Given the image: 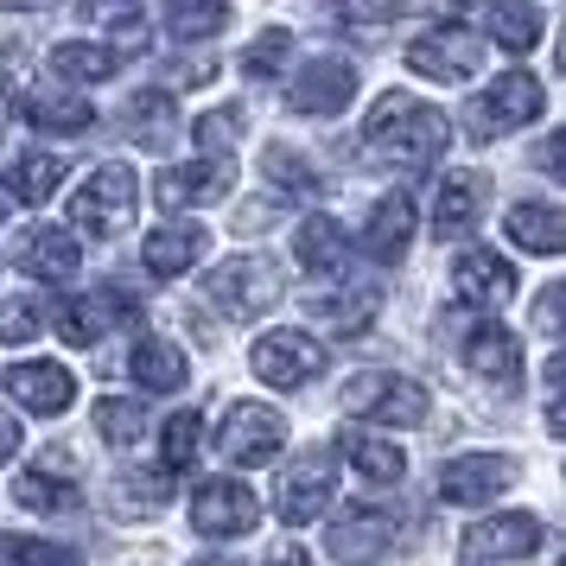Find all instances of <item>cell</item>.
<instances>
[{"instance_id":"7","label":"cell","mask_w":566,"mask_h":566,"mask_svg":"<svg viewBox=\"0 0 566 566\" xmlns=\"http://www.w3.org/2000/svg\"><path fill=\"white\" fill-rule=\"evenodd\" d=\"M541 103H547V96H541V83L528 77V71H510V77H496L484 96L471 103V115H464V122H471V134H478V140H496V134H515L522 122H535Z\"/></svg>"},{"instance_id":"24","label":"cell","mask_w":566,"mask_h":566,"mask_svg":"<svg viewBox=\"0 0 566 566\" xmlns=\"http://www.w3.org/2000/svg\"><path fill=\"white\" fill-rule=\"evenodd\" d=\"M510 242H522L528 255H566V210L560 205H515L503 217Z\"/></svg>"},{"instance_id":"48","label":"cell","mask_w":566,"mask_h":566,"mask_svg":"<svg viewBox=\"0 0 566 566\" xmlns=\"http://www.w3.org/2000/svg\"><path fill=\"white\" fill-rule=\"evenodd\" d=\"M13 452H20V420H13V413L0 408V464L13 459Z\"/></svg>"},{"instance_id":"30","label":"cell","mask_w":566,"mask_h":566,"mask_svg":"<svg viewBox=\"0 0 566 566\" xmlns=\"http://www.w3.org/2000/svg\"><path fill=\"white\" fill-rule=\"evenodd\" d=\"M115 312H122L115 306V286H108V293H77V300L57 306V332H64V344H96Z\"/></svg>"},{"instance_id":"22","label":"cell","mask_w":566,"mask_h":566,"mask_svg":"<svg viewBox=\"0 0 566 566\" xmlns=\"http://www.w3.org/2000/svg\"><path fill=\"white\" fill-rule=\"evenodd\" d=\"M413 242V198L408 191H388L382 205L369 210V223H363V249L376 261H401Z\"/></svg>"},{"instance_id":"11","label":"cell","mask_w":566,"mask_h":566,"mask_svg":"<svg viewBox=\"0 0 566 566\" xmlns=\"http://www.w3.org/2000/svg\"><path fill=\"white\" fill-rule=\"evenodd\" d=\"M191 522H198V535H249L261 522V496L249 484H235V478H210V484H198V496H191Z\"/></svg>"},{"instance_id":"53","label":"cell","mask_w":566,"mask_h":566,"mask_svg":"<svg viewBox=\"0 0 566 566\" xmlns=\"http://www.w3.org/2000/svg\"><path fill=\"white\" fill-rule=\"evenodd\" d=\"M7 122H13V96L0 90V140H7Z\"/></svg>"},{"instance_id":"33","label":"cell","mask_w":566,"mask_h":566,"mask_svg":"<svg viewBox=\"0 0 566 566\" xmlns=\"http://www.w3.org/2000/svg\"><path fill=\"white\" fill-rule=\"evenodd\" d=\"M52 71L64 83H108L115 77V52L108 45H90V39H64L52 52Z\"/></svg>"},{"instance_id":"31","label":"cell","mask_w":566,"mask_h":566,"mask_svg":"<svg viewBox=\"0 0 566 566\" xmlns=\"http://www.w3.org/2000/svg\"><path fill=\"white\" fill-rule=\"evenodd\" d=\"M490 39L503 45V52H535L541 45V13L528 0H490Z\"/></svg>"},{"instance_id":"49","label":"cell","mask_w":566,"mask_h":566,"mask_svg":"<svg viewBox=\"0 0 566 566\" xmlns=\"http://www.w3.org/2000/svg\"><path fill=\"white\" fill-rule=\"evenodd\" d=\"M547 433H554V439H566V395L554 401V408H547Z\"/></svg>"},{"instance_id":"12","label":"cell","mask_w":566,"mask_h":566,"mask_svg":"<svg viewBox=\"0 0 566 566\" xmlns=\"http://www.w3.org/2000/svg\"><path fill=\"white\" fill-rule=\"evenodd\" d=\"M408 64L420 71V77H433V83H471L478 64H484V45H478L464 27H433V32H420V39L408 45Z\"/></svg>"},{"instance_id":"2","label":"cell","mask_w":566,"mask_h":566,"mask_svg":"<svg viewBox=\"0 0 566 566\" xmlns=\"http://www.w3.org/2000/svg\"><path fill=\"white\" fill-rule=\"evenodd\" d=\"M281 300V268L268 255H230L205 281V306H217L223 318H261Z\"/></svg>"},{"instance_id":"36","label":"cell","mask_w":566,"mask_h":566,"mask_svg":"<svg viewBox=\"0 0 566 566\" xmlns=\"http://www.w3.org/2000/svg\"><path fill=\"white\" fill-rule=\"evenodd\" d=\"M57 185H64V159L57 154H27L13 166V198H20V205H45Z\"/></svg>"},{"instance_id":"35","label":"cell","mask_w":566,"mask_h":566,"mask_svg":"<svg viewBox=\"0 0 566 566\" xmlns=\"http://www.w3.org/2000/svg\"><path fill=\"white\" fill-rule=\"evenodd\" d=\"M198 439H205V413L179 408L166 420V433H159V471H185V464L198 459Z\"/></svg>"},{"instance_id":"9","label":"cell","mask_w":566,"mask_h":566,"mask_svg":"<svg viewBox=\"0 0 566 566\" xmlns=\"http://www.w3.org/2000/svg\"><path fill=\"white\" fill-rule=\"evenodd\" d=\"M541 547V522L522 510H503V515H484V522H471L459 541L464 566H503V560H528Z\"/></svg>"},{"instance_id":"21","label":"cell","mask_w":566,"mask_h":566,"mask_svg":"<svg viewBox=\"0 0 566 566\" xmlns=\"http://www.w3.org/2000/svg\"><path fill=\"white\" fill-rule=\"evenodd\" d=\"M484 191H490V179L484 172H452V179L439 185V198H433V235H464L478 217H484Z\"/></svg>"},{"instance_id":"52","label":"cell","mask_w":566,"mask_h":566,"mask_svg":"<svg viewBox=\"0 0 566 566\" xmlns=\"http://www.w3.org/2000/svg\"><path fill=\"white\" fill-rule=\"evenodd\" d=\"M7 13H39V7H52V0H0Z\"/></svg>"},{"instance_id":"47","label":"cell","mask_w":566,"mask_h":566,"mask_svg":"<svg viewBox=\"0 0 566 566\" xmlns=\"http://www.w3.org/2000/svg\"><path fill=\"white\" fill-rule=\"evenodd\" d=\"M535 166L547 172V179L566 185V134H547V140H541V147H535Z\"/></svg>"},{"instance_id":"14","label":"cell","mask_w":566,"mask_h":566,"mask_svg":"<svg viewBox=\"0 0 566 566\" xmlns=\"http://www.w3.org/2000/svg\"><path fill=\"white\" fill-rule=\"evenodd\" d=\"M350 96H357V71L344 57H312L306 71L293 77V90H286L293 115H344Z\"/></svg>"},{"instance_id":"45","label":"cell","mask_w":566,"mask_h":566,"mask_svg":"<svg viewBox=\"0 0 566 566\" xmlns=\"http://www.w3.org/2000/svg\"><path fill=\"white\" fill-rule=\"evenodd\" d=\"M535 325H541L547 337H566V281H554V286L535 300Z\"/></svg>"},{"instance_id":"18","label":"cell","mask_w":566,"mask_h":566,"mask_svg":"<svg viewBox=\"0 0 566 566\" xmlns=\"http://www.w3.org/2000/svg\"><path fill=\"white\" fill-rule=\"evenodd\" d=\"M464 363H471V376H484V382H496V388L522 382V344H515L510 325H471Z\"/></svg>"},{"instance_id":"55","label":"cell","mask_w":566,"mask_h":566,"mask_svg":"<svg viewBox=\"0 0 566 566\" xmlns=\"http://www.w3.org/2000/svg\"><path fill=\"white\" fill-rule=\"evenodd\" d=\"M191 566H242V560H230V554H210V560H191Z\"/></svg>"},{"instance_id":"13","label":"cell","mask_w":566,"mask_h":566,"mask_svg":"<svg viewBox=\"0 0 566 566\" xmlns=\"http://www.w3.org/2000/svg\"><path fill=\"white\" fill-rule=\"evenodd\" d=\"M249 363H255V376L268 388H306L312 376L325 369V350H318L306 332H268Z\"/></svg>"},{"instance_id":"19","label":"cell","mask_w":566,"mask_h":566,"mask_svg":"<svg viewBox=\"0 0 566 566\" xmlns=\"http://www.w3.org/2000/svg\"><path fill=\"white\" fill-rule=\"evenodd\" d=\"M210 249V235L198 230V223H159L154 235H147V274H159V281H179V274H191L198 268V255Z\"/></svg>"},{"instance_id":"27","label":"cell","mask_w":566,"mask_h":566,"mask_svg":"<svg viewBox=\"0 0 566 566\" xmlns=\"http://www.w3.org/2000/svg\"><path fill=\"white\" fill-rule=\"evenodd\" d=\"M337 452H344V459L357 464V471L369 478V484H401V478H408V459H401V452H395L388 439L363 433V427H344V439H337Z\"/></svg>"},{"instance_id":"43","label":"cell","mask_w":566,"mask_h":566,"mask_svg":"<svg viewBox=\"0 0 566 566\" xmlns=\"http://www.w3.org/2000/svg\"><path fill=\"white\" fill-rule=\"evenodd\" d=\"M235 128H242V115L235 108H223V115H198V147H205V159H230V140H235Z\"/></svg>"},{"instance_id":"1","label":"cell","mask_w":566,"mask_h":566,"mask_svg":"<svg viewBox=\"0 0 566 566\" xmlns=\"http://www.w3.org/2000/svg\"><path fill=\"white\" fill-rule=\"evenodd\" d=\"M446 134L452 128H446V115L433 103H413L408 90H388V96H376L369 122H363V147L382 159V166L420 172V166H433L446 154Z\"/></svg>"},{"instance_id":"4","label":"cell","mask_w":566,"mask_h":566,"mask_svg":"<svg viewBox=\"0 0 566 566\" xmlns=\"http://www.w3.org/2000/svg\"><path fill=\"white\" fill-rule=\"evenodd\" d=\"M344 408L369 413L382 427H420L427 420V388L413 382V376H395V369H369V376H350Z\"/></svg>"},{"instance_id":"29","label":"cell","mask_w":566,"mask_h":566,"mask_svg":"<svg viewBox=\"0 0 566 566\" xmlns=\"http://www.w3.org/2000/svg\"><path fill=\"white\" fill-rule=\"evenodd\" d=\"M172 122H179V115H172V96H166V90H140V96L122 108L128 140H134V147H154V154L172 140Z\"/></svg>"},{"instance_id":"26","label":"cell","mask_w":566,"mask_h":566,"mask_svg":"<svg viewBox=\"0 0 566 566\" xmlns=\"http://www.w3.org/2000/svg\"><path fill=\"white\" fill-rule=\"evenodd\" d=\"M312 325L318 332H337V337H350L363 332L369 318H376V293H363V286H337V293H312Z\"/></svg>"},{"instance_id":"28","label":"cell","mask_w":566,"mask_h":566,"mask_svg":"<svg viewBox=\"0 0 566 566\" xmlns=\"http://www.w3.org/2000/svg\"><path fill=\"white\" fill-rule=\"evenodd\" d=\"M27 122L45 134H83L96 122V108L83 103L77 90H32L27 96Z\"/></svg>"},{"instance_id":"16","label":"cell","mask_w":566,"mask_h":566,"mask_svg":"<svg viewBox=\"0 0 566 566\" xmlns=\"http://www.w3.org/2000/svg\"><path fill=\"white\" fill-rule=\"evenodd\" d=\"M7 395L27 413H45V420H52V413H64L77 401V376H71L64 363L32 357V363H13V369H7Z\"/></svg>"},{"instance_id":"25","label":"cell","mask_w":566,"mask_h":566,"mask_svg":"<svg viewBox=\"0 0 566 566\" xmlns=\"http://www.w3.org/2000/svg\"><path fill=\"white\" fill-rule=\"evenodd\" d=\"M128 369H134V382L154 388V395H179L185 376H191L185 357H179V344H166V337H140L134 357H128Z\"/></svg>"},{"instance_id":"46","label":"cell","mask_w":566,"mask_h":566,"mask_svg":"<svg viewBox=\"0 0 566 566\" xmlns=\"http://www.w3.org/2000/svg\"><path fill=\"white\" fill-rule=\"evenodd\" d=\"M332 13H344L350 27H382L395 20V0H332Z\"/></svg>"},{"instance_id":"37","label":"cell","mask_w":566,"mask_h":566,"mask_svg":"<svg viewBox=\"0 0 566 566\" xmlns=\"http://www.w3.org/2000/svg\"><path fill=\"white\" fill-rule=\"evenodd\" d=\"M13 503L20 510H39V515H57V510H77V490L45 478V471H20L13 478Z\"/></svg>"},{"instance_id":"42","label":"cell","mask_w":566,"mask_h":566,"mask_svg":"<svg viewBox=\"0 0 566 566\" xmlns=\"http://www.w3.org/2000/svg\"><path fill=\"white\" fill-rule=\"evenodd\" d=\"M7 566H83L71 547L57 541H32V535H7Z\"/></svg>"},{"instance_id":"56","label":"cell","mask_w":566,"mask_h":566,"mask_svg":"<svg viewBox=\"0 0 566 566\" xmlns=\"http://www.w3.org/2000/svg\"><path fill=\"white\" fill-rule=\"evenodd\" d=\"M560 71H566V32H560Z\"/></svg>"},{"instance_id":"15","label":"cell","mask_w":566,"mask_h":566,"mask_svg":"<svg viewBox=\"0 0 566 566\" xmlns=\"http://www.w3.org/2000/svg\"><path fill=\"white\" fill-rule=\"evenodd\" d=\"M235 185V166L230 159H191V166H166L154 179V198L159 210H185V205H217V198H230Z\"/></svg>"},{"instance_id":"10","label":"cell","mask_w":566,"mask_h":566,"mask_svg":"<svg viewBox=\"0 0 566 566\" xmlns=\"http://www.w3.org/2000/svg\"><path fill=\"white\" fill-rule=\"evenodd\" d=\"M510 484H515V459H503V452H464V459H452L439 471V496L452 510H484Z\"/></svg>"},{"instance_id":"38","label":"cell","mask_w":566,"mask_h":566,"mask_svg":"<svg viewBox=\"0 0 566 566\" xmlns=\"http://www.w3.org/2000/svg\"><path fill=\"white\" fill-rule=\"evenodd\" d=\"M261 172L281 185V198H312V191H318V172H312L293 147H268V154H261Z\"/></svg>"},{"instance_id":"6","label":"cell","mask_w":566,"mask_h":566,"mask_svg":"<svg viewBox=\"0 0 566 566\" xmlns=\"http://www.w3.org/2000/svg\"><path fill=\"white\" fill-rule=\"evenodd\" d=\"M286 446V420L274 408H261V401H235L223 413V427H217V452L230 464H268L281 459Z\"/></svg>"},{"instance_id":"40","label":"cell","mask_w":566,"mask_h":566,"mask_svg":"<svg viewBox=\"0 0 566 566\" xmlns=\"http://www.w3.org/2000/svg\"><path fill=\"white\" fill-rule=\"evenodd\" d=\"M140 0H83V20H96V27L122 32V45H140V13H134Z\"/></svg>"},{"instance_id":"44","label":"cell","mask_w":566,"mask_h":566,"mask_svg":"<svg viewBox=\"0 0 566 566\" xmlns=\"http://www.w3.org/2000/svg\"><path fill=\"white\" fill-rule=\"evenodd\" d=\"M0 337H7V344L39 337V312H32L27 300H0Z\"/></svg>"},{"instance_id":"54","label":"cell","mask_w":566,"mask_h":566,"mask_svg":"<svg viewBox=\"0 0 566 566\" xmlns=\"http://www.w3.org/2000/svg\"><path fill=\"white\" fill-rule=\"evenodd\" d=\"M0 217H13V191H7V179H0Z\"/></svg>"},{"instance_id":"17","label":"cell","mask_w":566,"mask_h":566,"mask_svg":"<svg viewBox=\"0 0 566 566\" xmlns=\"http://www.w3.org/2000/svg\"><path fill=\"white\" fill-rule=\"evenodd\" d=\"M13 261L27 268L32 281H52V286H64L71 274L83 268V249H77V235H64V230H52V223H39V230H27L20 235V249H13Z\"/></svg>"},{"instance_id":"5","label":"cell","mask_w":566,"mask_h":566,"mask_svg":"<svg viewBox=\"0 0 566 566\" xmlns=\"http://www.w3.org/2000/svg\"><path fill=\"white\" fill-rule=\"evenodd\" d=\"M332 490H337V459L312 446V452H300V459L281 471L274 510H281L286 528H306V522H318V510H332Z\"/></svg>"},{"instance_id":"41","label":"cell","mask_w":566,"mask_h":566,"mask_svg":"<svg viewBox=\"0 0 566 566\" xmlns=\"http://www.w3.org/2000/svg\"><path fill=\"white\" fill-rule=\"evenodd\" d=\"M122 496L134 503V515L166 510V496H172V471H122Z\"/></svg>"},{"instance_id":"32","label":"cell","mask_w":566,"mask_h":566,"mask_svg":"<svg viewBox=\"0 0 566 566\" xmlns=\"http://www.w3.org/2000/svg\"><path fill=\"white\" fill-rule=\"evenodd\" d=\"M147 427H154V413L140 408L134 395H103V401H96V433H103L108 446H140Z\"/></svg>"},{"instance_id":"8","label":"cell","mask_w":566,"mask_h":566,"mask_svg":"<svg viewBox=\"0 0 566 566\" xmlns=\"http://www.w3.org/2000/svg\"><path fill=\"white\" fill-rule=\"evenodd\" d=\"M388 547H395V510L350 503V510H337L332 528H325V554H332L337 566H369V560H382Z\"/></svg>"},{"instance_id":"50","label":"cell","mask_w":566,"mask_h":566,"mask_svg":"<svg viewBox=\"0 0 566 566\" xmlns=\"http://www.w3.org/2000/svg\"><path fill=\"white\" fill-rule=\"evenodd\" d=\"M547 382H554V388H560V395H566V350H560V357H554V363H547Z\"/></svg>"},{"instance_id":"39","label":"cell","mask_w":566,"mask_h":566,"mask_svg":"<svg viewBox=\"0 0 566 566\" xmlns=\"http://www.w3.org/2000/svg\"><path fill=\"white\" fill-rule=\"evenodd\" d=\"M286 52H293V32H286V27H268L255 45L242 52V71H249V77H281Z\"/></svg>"},{"instance_id":"51","label":"cell","mask_w":566,"mask_h":566,"mask_svg":"<svg viewBox=\"0 0 566 566\" xmlns=\"http://www.w3.org/2000/svg\"><path fill=\"white\" fill-rule=\"evenodd\" d=\"M268 566H312V560H306V554H300V547H281V554H274V560H268Z\"/></svg>"},{"instance_id":"23","label":"cell","mask_w":566,"mask_h":566,"mask_svg":"<svg viewBox=\"0 0 566 566\" xmlns=\"http://www.w3.org/2000/svg\"><path fill=\"white\" fill-rule=\"evenodd\" d=\"M293 255H300L306 274H344L350 268V235H344L337 217H306L300 235H293Z\"/></svg>"},{"instance_id":"20","label":"cell","mask_w":566,"mask_h":566,"mask_svg":"<svg viewBox=\"0 0 566 566\" xmlns=\"http://www.w3.org/2000/svg\"><path fill=\"white\" fill-rule=\"evenodd\" d=\"M452 281H459V293L471 306H503L515 293V268H510V255H496V249H471V255H459Z\"/></svg>"},{"instance_id":"34","label":"cell","mask_w":566,"mask_h":566,"mask_svg":"<svg viewBox=\"0 0 566 566\" xmlns=\"http://www.w3.org/2000/svg\"><path fill=\"white\" fill-rule=\"evenodd\" d=\"M166 32L172 39H210V32L230 20V0H166Z\"/></svg>"},{"instance_id":"3","label":"cell","mask_w":566,"mask_h":566,"mask_svg":"<svg viewBox=\"0 0 566 566\" xmlns=\"http://www.w3.org/2000/svg\"><path fill=\"white\" fill-rule=\"evenodd\" d=\"M71 223L96 242H115V235L134 223V172L128 166H96L83 191H71Z\"/></svg>"}]
</instances>
